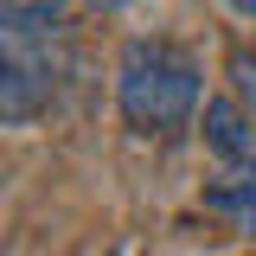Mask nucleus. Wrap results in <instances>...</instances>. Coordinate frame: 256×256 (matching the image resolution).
<instances>
[{
    "label": "nucleus",
    "mask_w": 256,
    "mask_h": 256,
    "mask_svg": "<svg viewBox=\"0 0 256 256\" xmlns=\"http://www.w3.org/2000/svg\"><path fill=\"white\" fill-rule=\"evenodd\" d=\"M198 58L173 38H134L116 64V109L141 141H173L198 116Z\"/></svg>",
    "instance_id": "f257e3e1"
},
{
    "label": "nucleus",
    "mask_w": 256,
    "mask_h": 256,
    "mask_svg": "<svg viewBox=\"0 0 256 256\" xmlns=\"http://www.w3.org/2000/svg\"><path fill=\"white\" fill-rule=\"evenodd\" d=\"M256 116L237 102V96H212L205 102V116H198V128H205V148L224 160V166H250L256 160Z\"/></svg>",
    "instance_id": "f03ea898"
},
{
    "label": "nucleus",
    "mask_w": 256,
    "mask_h": 256,
    "mask_svg": "<svg viewBox=\"0 0 256 256\" xmlns=\"http://www.w3.org/2000/svg\"><path fill=\"white\" fill-rule=\"evenodd\" d=\"M205 212H218L230 230L256 237V160H250V166H224V173H212Z\"/></svg>",
    "instance_id": "7ed1b4c3"
},
{
    "label": "nucleus",
    "mask_w": 256,
    "mask_h": 256,
    "mask_svg": "<svg viewBox=\"0 0 256 256\" xmlns=\"http://www.w3.org/2000/svg\"><path fill=\"white\" fill-rule=\"evenodd\" d=\"M52 96V84L38 77V64L26 58V38H6V77H0V116L6 122H26L32 109Z\"/></svg>",
    "instance_id": "20e7f679"
},
{
    "label": "nucleus",
    "mask_w": 256,
    "mask_h": 256,
    "mask_svg": "<svg viewBox=\"0 0 256 256\" xmlns=\"http://www.w3.org/2000/svg\"><path fill=\"white\" fill-rule=\"evenodd\" d=\"M64 13V0H0V26L6 38H38V32H52Z\"/></svg>",
    "instance_id": "39448f33"
},
{
    "label": "nucleus",
    "mask_w": 256,
    "mask_h": 256,
    "mask_svg": "<svg viewBox=\"0 0 256 256\" xmlns=\"http://www.w3.org/2000/svg\"><path fill=\"white\" fill-rule=\"evenodd\" d=\"M224 70H230V96H237V102L256 116V45H237Z\"/></svg>",
    "instance_id": "423d86ee"
},
{
    "label": "nucleus",
    "mask_w": 256,
    "mask_h": 256,
    "mask_svg": "<svg viewBox=\"0 0 256 256\" xmlns=\"http://www.w3.org/2000/svg\"><path fill=\"white\" fill-rule=\"evenodd\" d=\"M230 13L237 20H256V0H230Z\"/></svg>",
    "instance_id": "0eeeda50"
},
{
    "label": "nucleus",
    "mask_w": 256,
    "mask_h": 256,
    "mask_svg": "<svg viewBox=\"0 0 256 256\" xmlns=\"http://www.w3.org/2000/svg\"><path fill=\"white\" fill-rule=\"evenodd\" d=\"M90 6H128V0H90Z\"/></svg>",
    "instance_id": "6e6552de"
}]
</instances>
